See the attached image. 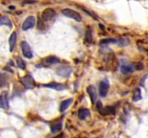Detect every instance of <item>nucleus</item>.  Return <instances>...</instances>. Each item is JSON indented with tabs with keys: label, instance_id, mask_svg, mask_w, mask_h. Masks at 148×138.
Wrapping results in <instances>:
<instances>
[{
	"label": "nucleus",
	"instance_id": "1",
	"mask_svg": "<svg viewBox=\"0 0 148 138\" xmlns=\"http://www.w3.org/2000/svg\"><path fill=\"white\" fill-rule=\"evenodd\" d=\"M62 12L65 16L71 18V19L75 20L77 21V22H80L82 20V18H81V15H79V13H78L76 11L73 10V9L66 8V9H62Z\"/></svg>",
	"mask_w": 148,
	"mask_h": 138
},
{
	"label": "nucleus",
	"instance_id": "2",
	"mask_svg": "<svg viewBox=\"0 0 148 138\" xmlns=\"http://www.w3.org/2000/svg\"><path fill=\"white\" fill-rule=\"evenodd\" d=\"M21 82L26 89H32L35 88V81L31 75H26L21 79Z\"/></svg>",
	"mask_w": 148,
	"mask_h": 138
},
{
	"label": "nucleus",
	"instance_id": "3",
	"mask_svg": "<svg viewBox=\"0 0 148 138\" xmlns=\"http://www.w3.org/2000/svg\"><path fill=\"white\" fill-rule=\"evenodd\" d=\"M56 12L52 8H46L42 12V16H41V20L43 22H47V21H50L51 20L54 18Z\"/></svg>",
	"mask_w": 148,
	"mask_h": 138
},
{
	"label": "nucleus",
	"instance_id": "4",
	"mask_svg": "<svg viewBox=\"0 0 148 138\" xmlns=\"http://www.w3.org/2000/svg\"><path fill=\"white\" fill-rule=\"evenodd\" d=\"M109 89V81L107 79H104L99 85V92L102 97H106Z\"/></svg>",
	"mask_w": 148,
	"mask_h": 138
},
{
	"label": "nucleus",
	"instance_id": "5",
	"mask_svg": "<svg viewBox=\"0 0 148 138\" xmlns=\"http://www.w3.org/2000/svg\"><path fill=\"white\" fill-rule=\"evenodd\" d=\"M20 46L21 48H22V53H23L24 56L27 58H32L33 53L29 44L26 41H22L20 43Z\"/></svg>",
	"mask_w": 148,
	"mask_h": 138
},
{
	"label": "nucleus",
	"instance_id": "6",
	"mask_svg": "<svg viewBox=\"0 0 148 138\" xmlns=\"http://www.w3.org/2000/svg\"><path fill=\"white\" fill-rule=\"evenodd\" d=\"M72 68L68 66H61L56 70V73L64 78H69L72 73Z\"/></svg>",
	"mask_w": 148,
	"mask_h": 138
},
{
	"label": "nucleus",
	"instance_id": "7",
	"mask_svg": "<svg viewBox=\"0 0 148 138\" xmlns=\"http://www.w3.org/2000/svg\"><path fill=\"white\" fill-rule=\"evenodd\" d=\"M34 25H35V18L33 16H30L28 18H26L23 22L22 28L24 31L28 30L33 28Z\"/></svg>",
	"mask_w": 148,
	"mask_h": 138
},
{
	"label": "nucleus",
	"instance_id": "8",
	"mask_svg": "<svg viewBox=\"0 0 148 138\" xmlns=\"http://www.w3.org/2000/svg\"><path fill=\"white\" fill-rule=\"evenodd\" d=\"M87 92H88V94H89L90 97V100L92 103L95 104L97 100V96H98L96 89L93 86H89L87 88Z\"/></svg>",
	"mask_w": 148,
	"mask_h": 138
},
{
	"label": "nucleus",
	"instance_id": "9",
	"mask_svg": "<svg viewBox=\"0 0 148 138\" xmlns=\"http://www.w3.org/2000/svg\"><path fill=\"white\" fill-rule=\"evenodd\" d=\"M43 86L45 88H49V89H54V90H56V91H63L66 89L64 85L62 84V83H48V84L43 85Z\"/></svg>",
	"mask_w": 148,
	"mask_h": 138
},
{
	"label": "nucleus",
	"instance_id": "10",
	"mask_svg": "<svg viewBox=\"0 0 148 138\" xmlns=\"http://www.w3.org/2000/svg\"><path fill=\"white\" fill-rule=\"evenodd\" d=\"M9 104H8L7 98V93L5 92L0 96V109H8Z\"/></svg>",
	"mask_w": 148,
	"mask_h": 138
},
{
	"label": "nucleus",
	"instance_id": "11",
	"mask_svg": "<svg viewBox=\"0 0 148 138\" xmlns=\"http://www.w3.org/2000/svg\"><path fill=\"white\" fill-rule=\"evenodd\" d=\"M17 38H18V35H17L16 32H13L11 34L10 37L9 38V44H10V51L12 52L15 48V44L17 42Z\"/></svg>",
	"mask_w": 148,
	"mask_h": 138
},
{
	"label": "nucleus",
	"instance_id": "12",
	"mask_svg": "<svg viewBox=\"0 0 148 138\" xmlns=\"http://www.w3.org/2000/svg\"><path fill=\"white\" fill-rule=\"evenodd\" d=\"M134 64L132 65H129V64H126V65H122L121 66V71L124 74H129V73H132L134 71Z\"/></svg>",
	"mask_w": 148,
	"mask_h": 138
},
{
	"label": "nucleus",
	"instance_id": "13",
	"mask_svg": "<svg viewBox=\"0 0 148 138\" xmlns=\"http://www.w3.org/2000/svg\"><path fill=\"white\" fill-rule=\"evenodd\" d=\"M114 107L111 106H107L106 107H103L100 110L98 111V112L103 116H107L110 115L114 112Z\"/></svg>",
	"mask_w": 148,
	"mask_h": 138
},
{
	"label": "nucleus",
	"instance_id": "14",
	"mask_svg": "<svg viewBox=\"0 0 148 138\" xmlns=\"http://www.w3.org/2000/svg\"><path fill=\"white\" fill-rule=\"evenodd\" d=\"M90 116V112L88 109H80L78 111V117L81 120H85Z\"/></svg>",
	"mask_w": 148,
	"mask_h": 138
},
{
	"label": "nucleus",
	"instance_id": "15",
	"mask_svg": "<svg viewBox=\"0 0 148 138\" xmlns=\"http://www.w3.org/2000/svg\"><path fill=\"white\" fill-rule=\"evenodd\" d=\"M72 99H66V100L63 101V102L61 103L60 105V112H63L69 107V106L71 105V104L72 103Z\"/></svg>",
	"mask_w": 148,
	"mask_h": 138
},
{
	"label": "nucleus",
	"instance_id": "16",
	"mask_svg": "<svg viewBox=\"0 0 148 138\" xmlns=\"http://www.w3.org/2000/svg\"><path fill=\"white\" fill-rule=\"evenodd\" d=\"M45 61L48 65H54V64L59 63L60 62V59L56 56H49L45 58Z\"/></svg>",
	"mask_w": 148,
	"mask_h": 138
},
{
	"label": "nucleus",
	"instance_id": "17",
	"mask_svg": "<svg viewBox=\"0 0 148 138\" xmlns=\"http://www.w3.org/2000/svg\"><path fill=\"white\" fill-rule=\"evenodd\" d=\"M1 25H7V26L12 28V22L7 17H2L0 18V26Z\"/></svg>",
	"mask_w": 148,
	"mask_h": 138
},
{
	"label": "nucleus",
	"instance_id": "18",
	"mask_svg": "<svg viewBox=\"0 0 148 138\" xmlns=\"http://www.w3.org/2000/svg\"><path fill=\"white\" fill-rule=\"evenodd\" d=\"M133 101L134 102H138L142 99V94H141L140 89L137 88L135 89L133 92Z\"/></svg>",
	"mask_w": 148,
	"mask_h": 138
},
{
	"label": "nucleus",
	"instance_id": "19",
	"mask_svg": "<svg viewBox=\"0 0 148 138\" xmlns=\"http://www.w3.org/2000/svg\"><path fill=\"white\" fill-rule=\"evenodd\" d=\"M7 83V76L3 73H0V88L5 86Z\"/></svg>",
	"mask_w": 148,
	"mask_h": 138
},
{
	"label": "nucleus",
	"instance_id": "20",
	"mask_svg": "<svg viewBox=\"0 0 148 138\" xmlns=\"http://www.w3.org/2000/svg\"><path fill=\"white\" fill-rule=\"evenodd\" d=\"M17 64H18V67L20 68H21L22 70H25V68H26V65H25V63L20 57H18L17 58Z\"/></svg>",
	"mask_w": 148,
	"mask_h": 138
},
{
	"label": "nucleus",
	"instance_id": "21",
	"mask_svg": "<svg viewBox=\"0 0 148 138\" xmlns=\"http://www.w3.org/2000/svg\"><path fill=\"white\" fill-rule=\"evenodd\" d=\"M85 40L88 43H91L92 42V32L90 28H88L85 32Z\"/></svg>",
	"mask_w": 148,
	"mask_h": 138
},
{
	"label": "nucleus",
	"instance_id": "22",
	"mask_svg": "<svg viewBox=\"0 0 148 138\" xmlns=\"http://www.w3.org/2000/svg\"><path fill=\"white\" fill-rule=\"evenodd\" d=\"M37 28L39 30H44L45 28V25L44 24L43 21L41 20V18H38V23H37Z\"/></svg>",
	"mask_w": 148,
	"mask_h": 138
},
{
	"label": "nucleus",
	"instance_id": "23",
	"mask_svg": "<svg viewBox=\"0 0 148 138\" xmlns=\"http://www.w3.org/2000/svg\"><path fill=\"white\" fill-rule=\"evenodd\" d=\"M118 42V40L115 39H112V38H108V39H103L100 41V44H110V43H116Z\"/></svg>",
	"mask_w": 148,
	"mask_h": 138
},
{
	"label": "nucleus",
	"instance_id": "24",
	"mask_svg": "<svg viewBox=\"0 0 148 138\" xmlns=\"http://www.w3.org/2000/svg\"><path fill=\"white\" fill-rule=\"evenodd\" d=\"M62 129V124L59 123V125H54V126L52 127L51 128V130L53 133H55V132H58L59 131L61 130Z\"/></svg>",
	"mask_w": 148,
	"mask_h": 138
},
{
	"label": "nucleus",
	"instance_id": "25",
	"mask_svg": "<svg viewBox=\"0 0 148 138\" xmlns=\"http://www.w3.org/2000/svg\"><path fill=\"white\" fill-rule=\"evenodd\" d=\"M134 67L135 71H142L144 68V65L142 63H134Z\"/></svg>",
	"mask_w": 148,
	"mask_h": 138
},
{
	"label": "nucleus",
	"instance_id": "26",
	"mask_svg": "<svg viewBox=\"0 0 148 138\" xmlns=\"http://www.w3.org/2000/svg\"><path fill=\"white\" fill-rule=\"evenodd\" d=\"M62 136H63V134H62V133H61V134H59V135H57V136H56V137H54L53 138H61V137H62Z\"/></svg>",
	"mask_w": 148,
	"mask_h": 138
},
{
	"label": "nucleus",
	"instance_id": "27",
	"mask_svg": "<svg viewBox=\"0 0 148 138\" xmlns=\"http://www.w3.org/2000/svg\"><path fill=\"white\" fill-rule=\"evenodd\" d=\"M36 2H24V4H34Z\"/></svg>",
	"mask_w": 148,
	"mask_h": 138
},
{
	"label": "nucleus",
	"instance_id": "28",
	"mask_svg": "<svg viewBox=\"0 0 148 138\" xmlns=\"http://www.w3.org/2000/svg\"><path fill=\"white\" fill-rule=\"evenodd\" d=\"M99 26H100V28H101L102 30H105V27L103 26V25H102L101 24H100V25H99Z\"/></svg>",
	"mask_w": 148,
	"mask_h": 138
},
{
	"label": "nucleus",
	"instance_id": "29",
	"mask_svg": "<svg viewBox=\"0 0 148 138\" xmlns=\"http://www.w3.org/2000/svg\"><path fill=\"white\" fill-rule=\"evenodd\" d=\"M9 9H15V7L10 6V7H9Z\"/></svg>",
	"mask_w": 148,
	"mask_h": 138
}]
</instances>
